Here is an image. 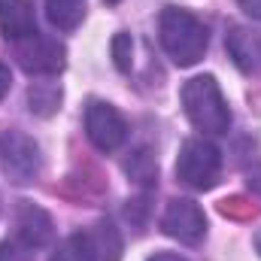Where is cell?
Segmentation results:
<instances>
[{"mask_svg": "<svg viewBox=\"0 0 261 261\" xmlns=\"http://www.w3.org/2000/svg\"><path fill=\"white\" fill-rule=\"evenodd\" d=\"M158 40H161V49L167 52V58L179 67H195L206 55V46H210L206 24L197 15H192L189 9H179V6L161 9Z\"/></svg>", "mask_w": 261, "mask_h": 261, "instance_id": "cell-1", "label": "cell"}, {"mask_svg": "<svg viewBox=\"0 0 261 261\" xmlns=\"http://www.w3.org/2000/svg\"><path fill=\"white\" fill-rule=\"evenodd\" d=\"M182 97V110L189 116V122L203 134H228L231 128V110L228 100L219 88V82L213 76H195L182 85L179 91Z\"/></svg>", "mask_w": 261, "mask_h": 261, "instance_id": "cell-2", "label": "cell"}, {"mask_svg": "<svg viewBox=\"0 0 261 261\" xmlns=\"http://www.w3.org/2000/svg\"><path fill=\"white\" fill-rule=\"evenodd\" d=\"M0 170L15 186H31L43 170V155L34 137L9 128L0 134Z\"/></svg>", "mask_w": 261, "mask_h": 261, "instance_id": "cell-3", "label": "cell"}, {"mask_svg": "<svg viewBox=\"0 0 261 261\" xmlns=\"http://www.w3.org/2000/svg\"><path fill=\"white\" fill-rule=\"evenodd\" d=\"M222 152L210 140H186L176 158V176L195 192H206L219 182Z\"/></svg>", "mask_w": 261, "mask_h": 261, "instance_id": "cell-4", "label": "cell"}, {"mask_svg": "<svg viewBox=\"0 0 261 261\" xmlns=\"http://www.w3.org/2000/svg\"><path fill=\"white\" fill-rule=\"evenodd\" d=\"M9 49H12V58L18 61V67L31 76H55L67 64L64 46L46 34H34L21 43H12Z\"/></svg>", "mask_w": 261, "mask_h": 261, "instance_id": "cell-5", "label": "cell"}, {"mask_svg": "<svg viewBox=\"0 0 261 261\" xmlns=\"http://www.w3.org/2000/svg\"><path fill=\"white\" fill-rule=\"evenodd\" d=\"M85 134H88V140H91L94 149L116 152L128 140V125H125L122 113L113 103L91 100L88 110H85Z\"/></svg>", "mask_w": 261, "mask_h": 261, "instance_id": "cell-6", "label": "cell"}, {"mask_svg": "<svg viewBox=\"0 0 261 261\" xmlns=\"http://www.w3.org/2000/svg\"><path fill=\"white\" fill-rule=\"evenodd\" d=\"M161 228H164L167 237L195 246L206 234V216L192 197H173L167 203L164 216H161Z\"/></svg>", "mask_w": 261, "mask_h": 261, "instance_id": "cell-7", "label": "cell"}, {"mask_svg": "<svg viewBox=\"0 0 261 261\" xmlns=\"http://www.w3.org/2000/svg\"><path fill=\"white\" fill-rule=\"evenodd\" d=\"M12 225H15V240L24 243L28 249H43L52 243L55 237V225H52V216L31 203V200H18L15 206V216H12Z\"/></svg>", "mask_w": 261, "mask_h": 261, "instance_id": "cell-8", "label": "cell"}, {"mask_svg": "<svg viewBox=\"0 0 261 261\" xmlns=\"http://www.w3.org/2000/svg\"><path fill=\"white\" fill-rule=\"evenodd\" d=\"M225 49L234 67L246 76H261V34L246 24H231L225 34Z\"/></svg>", "mask_w": 261, "mask_h": 261, "instance_id": "cell-9", "label": "cell"}, {"mask_svg": "<svg viewBox=\"0 0 261 261\" xmlns=\"http://www.w3.org/2000/svg\"><path fill=\"white\" fill-rule=\"evenodd\" d=\"M0 34H3L6 46L40 34L34 0H0Z\"/></svg>", "mask_w": 261, "mask_h": 261, "instance_id": "cell-10", "label": "cell"}, {"mask_svg": "<svg viewBox=\"0 0 261 261\" xmlns=\"http://www.w3.org/2000/svg\"><path fill=\"white\" fill-rule=\"evenodd\" d=\"M46 18L55 31L70 34L85 18V0H46Z\"/></svg>", "mask_w": 261, "mask_h": 261, "instance_id": "cell-11", "label": "cell"}, {"mask_svg": "<svg viewBox=\"0 0 261 261\" xmlns=\"http://www.w3.org/2000/svg\"><path fill=\"white\" fill-rule=\"evenodd\" d=\"M88 240L94 246V255L97 261H119L122 258V234L113 222H97L91 231H88Z\"/></svg>", "mask_w": 261, "mask_h": 261, "instance_id": "cell-12", "label": "cell"}, {"mask_svg": "<svg viewBox=\"0 0 261 261\" xmlns=\"http://www.w3.org/2000/svg\"><path fill=\"white\" fill-rule=\"evenodd\" d=\"M28 107L37 116H55L61 110V85L46 79V82H34L28 88Z\"/></svg>", "mask_w": 261, "mask_h": 261, "instance_id": "cell-13", "label": "cell"}, {"mask_svg": "<svg viewBox=\"0 0 261 261\" xmlns=\"http://www.w3.org/2000/svg\"><path fill=\"white\" fill-rule=\"evenodd\" d=\"M49 261H97L94 246H91V240H88V231H76V234H70L67 240H61V243L55 246V252H52Z\"/></svg>", "mask_w": 261, "mask_h": 261, "instance_id": "cell-14", "label": "cell"}, {"mask_svg": "<svg viewBox=\"0 0 261 261\" xmlns=\"http://www.w3.org/2000/svg\"><path fill=\"white\" fill-rule=\"evenodd\" d=\"M128 173L140 182V186H149V182H155V176H158V164H155V158H152L146 149H140V152H134L128 158Z\"/></svg>", "mask_w": 261, "mask_h": 261, "instance_id": "cell-15", "label": "cell"}, {"mask_svg": "<svg viewBox=\"0 0 261 261\" xmlns=\"http://www.w3.org/2000/svg\"><path fill=\"white\" fill-rule=\"evenodd\" d=\"M130 52H134V43H130V34H116V40H113V58H116V67L122 70V73H128L130 70Z\"/></svg>", "mask_w": 261, "mask_h": 261, "instance_id": "cell-16", "label": "cell"}, {"mask_svg": "<svg viewBox=\"0 0 261 261\" xmlns=\"http://www.w3.org/2000/svg\"><path fill=\"white\" fill-rule=\"evenodd\" d=\"M0 261H34V249H28L18 240H6L0 243Z\"/></svg>", "mask_w": 261, "mask_h": 261, "instance_id": "cell-17", "label": "cell"}, {"mask_svg": "<svg viewBox=\"0 0 261 261\" xmlns=\"http://www.w3.org/2000/svg\"><path fill=\"white\" fill-rule=\"evenodd\" d=\"M237 3H240V9H243L246 15H252V18L261 21V0H237Z\"/></svg>", "mask_w": 261, "mask_h": 261, "instance_id": "cell-18", "label": "cell"}, {"mask_svg": "<svg viewBox=\"0 0 261 261\" xmlns=\"http://www.w3.org/2000/svg\"><path fill=\"white\" fill-rule=\"evenodd\" d=\"M246 182H249V189H252L255 195H261V167H258V170H252V173H249V179H246Z\"/></svg>", "mask_w": 261, "mask_h": 261, "instance_id": "cell-19", "label": "cell"}, {"mask_svg": "<svg viewBox=\"0 0 261 261\" xmlns=\"http://www.w3.org/2000/svg\"><path fill=\"white\" fill-rule=\"evenodd\" d=\"M9 82H12V79H9V70L0 64V97H3L6 91H9Z\"/></svg>", "mask_w": 261, "mask_h": 261, "instance_id": "cell-20", "label": "cell"}, {"mask_svg": "<svg viewBox=\"0 0 261 261\" xmlns=\"http://www.w3.org/2000/svg\"><path fill=\"white\" fill-rule=\"evenodd\" d=\"M149 261H186L182 255H173V252H158V255H152Z\"/></svg>", "mask_w": 261, "mask_h": 261, "instance_id": "cell-21", "label": "cell"}, {"mask_svg": "<svg viewBox=\"0 0 261 261\" xmlns=\"http://www.w3.org/2000/svg\"><path fill=\"white\" fill-rule=\"evenodd\" d=\"M255 249H258V255H261V231L255 234Z\"/></svg>", "mask_w": 261, "mask_h": 261, "instance_id": "cell-22", "label": "cell"}, {"mask_svg": "<svg viewBox=\"0 0 261 261\" xmlns=\"http://www.w3.org/2000/svg\"><path fill=\"white\" fill-rule=\"evenodd\" d=\"M107 3H119V0H107Z\"/></svg>", "mask_w": 261, "mask_h": 261, "instance_id": "cell-23", "label": "cell"}]
</instances>
